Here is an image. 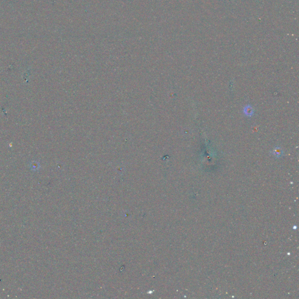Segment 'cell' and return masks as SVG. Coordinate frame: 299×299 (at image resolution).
<instances>
[{
  "label": "cell",
  "instance_id": "6da1fadb",
  "mask_svg": "<svg viewBox=\"0 0 299 299\" xmlns=\"http://www.w3.org/2000/svg\"><path fill=\"white\" fill-rule=\"evenodd\" d=\"M243 112L245 116L250 118V117H252V116L253 115L254 110L251 106L247 105L246 107H244V108L243 109Z\"/></svg>",
  "mask_w": 299,
  "mask_h": 299
},
{
  "label": "cell",
  "instance_id": "7a4b0ae2",
  "mask_svg": "<svg viewBox=\"0 0 299 299\" xmlns=\"http://www.w3.org/2000/svg\"><path fill=\"white\" fill-rule=\"evenodd\" d=\"M283 153H284L283 151L279 147H276L272 151V154L275 156H276V157H281L282 156Z\"/></svg>",
  "mask_w": 299,
  "mask_h": 299
}]
</instances>
